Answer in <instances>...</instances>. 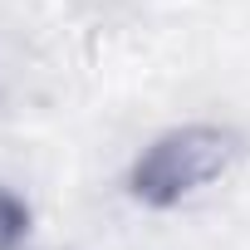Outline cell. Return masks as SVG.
I'll list each match as a JSON object with an SVG mask.
<instances>
[{"label": "cell", "instance_id": "cell-2", "mask_svg": "<svg viewBox=\"0 0 250 250\" xmlns=\"http://www.w3.org/2000/svg\"><path fill=\"white\" fill-rule=\"evenodd\" d=\"M25 235H30V211H25V201L0 187V250H20Z\"/></svg>", "mask_w": 250, "mask_h": 250}, {"label": "cell", "instance_id": "cell-1", "mask_svg": "<svg viewBox=\"0 0 250 250\" xmlns=\"http://www.w3.org/2000/svg\"><path fill=\"white\" fill-rule=\"evenodd\" d=\"M235 157H240V138L230 128L187 123V128H172L143 147V157L128 172V191L143 206H177L201 187L221 182Z\"/></svg>", "mask_w": 250, "mask_h": 250}]
</instances>
